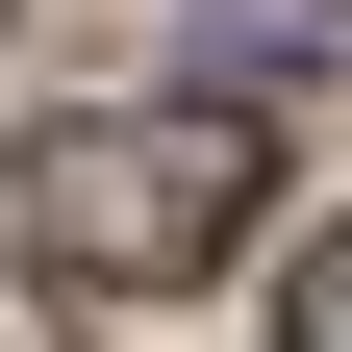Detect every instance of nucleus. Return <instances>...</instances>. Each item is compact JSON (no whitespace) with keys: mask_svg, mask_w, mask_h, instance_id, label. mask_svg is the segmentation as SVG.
Segmentation results:
<instances>
[{"mask_svg":"<svg viewBox=\"0 0 352 352\" xmlns=\"http://www.w3.org/2000/svg\"><path fill=\"white\" fill-rule=\"evenodd\" d=\"M277 352H352V227H327V252L277 277Z\"/></svg>","mask_w":352,"mask_h":352,"instance_id":"2","label":"nucleus"},{"mask_svg":"<svg viewBox=\"0 0 352 352\" xmlns=\"http://www.w3.org/2000/svg\"><path fill=\"white\" fill-rule=\"evenodd\" d=\"M252 126L227 101H51L25 126V277H76V302H176V277H227L252 252Z\"/></svg>","mask_w":352,"mask_h":352,"instance_id":"1","label":"nucleus"}]
</instances>
